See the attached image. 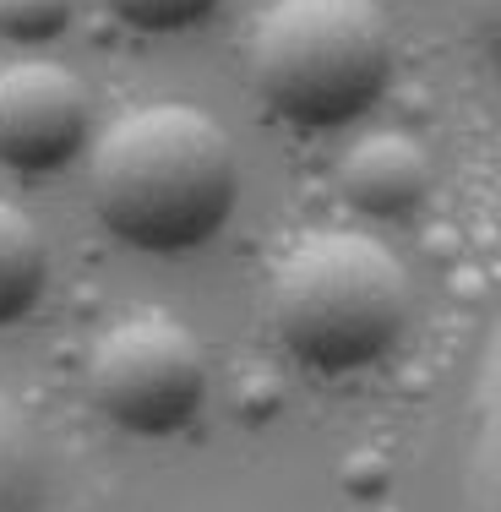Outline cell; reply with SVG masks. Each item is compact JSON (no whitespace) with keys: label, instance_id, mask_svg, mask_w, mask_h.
Returning a JSON list of instances; mask_svg holds the SVG:
<instances>
[{"label":"cell","instance_id":"cell-1","mask_svg":"<svg viewBox=\"0 0 501 512\" xmlns=\"http://www.w3.org/2000/svg\"><path fill=\"white\" fill-rule=\"evenodd\" d=\"M240 164L213 115L191 104H148L93 148V207L120 246L186 256L229 224Z\"/></svg>","mask_w":501,"mask_h":512},{"label":"cell","instance_id":"cell-2","mask_svg":"<svg viewBox=\"0 0 501 512\" xmlns=\"http://www.w3.org/2000/svg\"><path fill=\"white\" fill-rule=\"evenodd\" d=\"M409 284L393 251L354 229L300 240L273 278V327L300 365L322 376L365 371L403 338Z\"/></svg>","mask_w":501,"mask_h":512},{"label":"cell","instance_id":"cell-3","mask_svg":"<svg viewBox=\"0 0 501 512\" xmlns=\"http://www.w3.org/2000/svg\"><path fill=\"white\" fill-rule=\"evenodd\" d=\"M251 77L289 126H349L393 82V33L376 0H273L251 39Z\"/></svg>","mask_w":501,"mask_h":512},{"label":"cell","instance_id":"cell-4","mask_svg":"<svg viewBox=\"0 0 501 512\" xmlns=\"http://www.w3.org/2000/svg\"><path fill=\"white\" fill-rule=\"evenodd\" d=\"M88 393L115 431L158 442L186 431L207 404V355L175 316H126L93 344Z\"/></svg>","mask_w":501,"mask_h":512},{"label":"cell","instance_id":"cell-5","mask_svg":"<svg viewBox=\"0 0 501 512\" xmlns=\"http://www.w3.org/2000/svg\"><path fill=\"white\" fill-rule=\"evenodd\" d=\"M93 109L82 82L55 60H17L0 71V164L11 175H60L88 148Z\"/></svg>","mask_w":501,"mask_h":512},{"label":"cell","instance_id":"cell-6","mask_svg":"<svg viewBox=\"0 0 501 512\" xmlns=\"http://www.w3.org/2000/svg\"><path fill=\"white\" fill-rule=\"evenodd\" d=\"M458 512H501V311L458 409Z\"/></svg>","mask_w":501,"mask_h":512},{"label":"cell","instance_id":"cell-7","mask_svg":"<svg viewBox=\"0 0 501 512\" xmlns=\"http://www.w3.org/2000/svg\"><path fill=\"white\" fill-rule=\"evenodd\" d=\"M338 191L365 218H409L431 191V158L403 131H376L344 153Z\"/></svg>","mask_w":501,"mask_h":512},{"label":"cell","instance_id":"cell-8","mask_svg":"<svg viewBox=\"0 0 501 512\" xmlns=\"http://www.w3.org/2000/svg\"><path fill=\"white\" fill-rule=\"evenodd\" d=\"M44 284H50V256L39 229L28 224V213L0 202V327L22 322L39 306Z\"/></svg>","mask_w":501,"mask_h":512},{"label":"cell","instance_id":"cell-9","mask_svg":"<svg viewBox=\"0 0 501 512\" xmlns=\"http://www.w3.org/2000/svg\"><path fill=\"white\" fill-rule=\"evenodd\" d=\"M0 512H50V469L28 414L0 393Z\"/></svg>","mask_w":501,"mask_h":512},{"label":"cell","instance_id":"cell-10","mask_svg":"<svg viewBox=\"0 0 501 512\" xmlns=\"http://www.w3.org/2000/svg\"><path fill=\"white\" fill-rule=\"evenodd\" d=\"M71 28V0H0V39L39 50Z\"/></svg>","mask_w":501,"mask_h":512},{"label":"cell","instance_id":"cell-11","mask_svg":"<svg viewBox=\"0 0 501 512\" xmlns=\"http://www.w3.org/2000/svg\"><path fill=\"white\" fill-rule=\"evenodd\" d=\"M104 6L115 11L126 28L164 39V33H186V28H197V22H207L224 0H104Z\"/></svg>","mask_w":501,"mask_h":512},{"label":"cell","instance_id":"cell-12","mask_svg":"<svg viewBox=\"0 0 501 512\" xmlns=\"http://www.w3.org/2000/svg\"><path fill=\"white\" fill-rule=\"evenodd\" d=\"M463 17H469V33L485 60L501 71V0H463Z\"/></svg>","mask_w":501,"mask_h":512}]
</instances>
